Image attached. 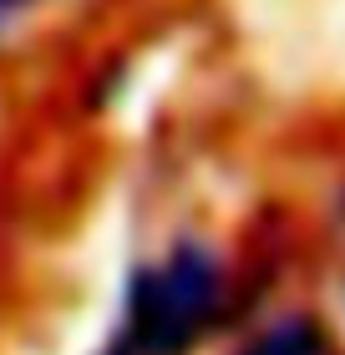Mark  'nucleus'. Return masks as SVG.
Returning a JSON list of instances; mask_svg holds the SVG:
<instances>
[{
    "label": "nucleus",
    "mask_w": 345,
    "mask_h": 355,
    "mask_svg": "<svg viewBox=\"0 0 345 355\" xmlns=\"http://www.w3.org/2000/svg\"><path fill=\"white\" fill-rule=\"evenodd\" d=\"M219 300V269L199 249H178L168 269L142 274L133 289L127 340L117 355H178L203 330Z\"/></svg>",
    "instance_id": "f257e3e1"
},
{
    "label": "nucleus",
    "mask_w": 345,
    "mask_h": 355,
    "mask_svg": "<svg viewBox=\"0 0 345 355\" xmlns=\"http://www.w3.org/2000/svg\"><path fill=\"white\" fill-rule=\"evenodd\" d=\"M244 355H315V330L310 325H285V330L264 335V340L254 350H244Z\"/></svg>",
    "instance_id": "f03ea898"
},
{
    "label": "nucleus",
    "mask_w": 345,
    "mask_h": 355,
    "mask_svg": "<svg viewBox=\"0 0 345 355\" xmlns=\"http://www.w3.org/2000/svg\"><path fill=\"white\" fill-rule=\"evenodd\" d=\"M0 6H6V10H15V6H26V0H0Z\"/></svg>",
    "instance_id": "7ed1b4c3"
},
{
    "label": "nucleus",
    "mask_w": 345,
    "mask_h": 355,
    "mask_svg": "<svg viewBox=\"0 0 345 355\" xmlns=\"http://www.w3.org/2000/svg\"><path fill=\"white\" fill-rule=\"evenodd\" d=\"M6 15H10V10H6V6H0V21H6Z\"/></svg>",
    "instance_id": "20e7f679"
}]
</instances>
